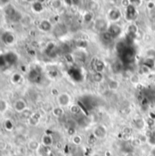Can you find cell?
Returning a JSON list of instances; mask_svg holds the SVG:
<instances>
[{
    "mask_svg": "<svg viewBox=\"0 0 155 156\" xmlns=\"http://www.w3.org/2000/svg\"><path fill=\"white\" fill-rule=\"evenodd\" d=\"M120 56L124 64H130L135 58V51L132 46H126L125 48L120 53Z\"/></svg>",
    "mask_w": 155,
    "mask_h": 156,
    "instance_id": "cell-1",
    "label": "cell"
},
{
    "mask_svg": "<svg viewBox=\"0 0 155 156\" xmlns=\"http://www.w3.org/2000/svg\"><path fill=\"white\" fill-rule=\"evenodd\" d=\"M84 107L87 110H92L95 106V100L93 98H91L90 96H86L81 100Z\"/></svg>",
    "mask_w": 155,
    "mask_h": 156,
    "instance_id": "cell-2",
    "label": "cell"
},
{
    "mask_svg": "<svg viewBox=\"0 0 155 156\" xmlns=\"http://www.w3.org/2000/svg\"><path fill=\"white\" fill-rule=\"evenodd\" d=\"M108 33H109V34L111 36V37L114 39V38H116L117 37H119V36L121 35V33H122V28H121L119 26H117V25H112V26H111V27H109Z\"/></svg>",
    "mask_w": 155,
    "mask_h": 156,
    "instance_id": "cell-3",
    "label": "cell"
},
{
    "mask_svg": "<svg viewBox=\"0 0 155 156\" xmlns=\"http://www.w3.org/2000/svg\"><path fill=\"white\" fill-rule=\"evenodd\" d=\"M1 38H2V41L4 43L7 44V45H11V44H13L15 42V37H14V35L11 32H8V31L4 32L3 35H2V37H1Z\"/></svg>",
    "mask_w": 155,
    "mask_h": 156,
    "instance_id": "cell-4",
    "label": "cell"
},
{
    "mask_svg": "<svg viewBox=\"0 0 155 156\" xmlns=\"http://www.w3.org/2000/svg\"><path fill=\"white\" fill-rule=\"evenodd\" d=\"M40 78H41V75H40V71L37 70V69H31L29 74H28V79L30 81L32 82H39L40 80Z\"/></svg>",
    "mask_w": 155,
    "mask_h": 156,
    "instance_id": "cell-5",
    "label": "cell"
},
{
    "mask_svg": "<svg viewBox=\"0 0 155 156\" xmlns=\"http://www.w3.org/2000/svg\"><path fill=\"white\" fill-rule=\"evenodd\" d=\"M67 33V27L64 24H58L54 28V34L57 37L63 36Z\"/></svg>",
    "mask_w": 155,
    "mask_h": 156,
    "instance_id": "cell-6",
    "label": "cell"
},
{
    "mask_svg": "<svg viewBox=\"0 0 155 156\" xmlns=\"http://www.w3.org/2000/svg\"><path fill=\"white\" fill-rule=\"evenodd\" d=\"M137 16V12L135 7L132 5H130L127 6V12H126V18L128 20H133Z\"/></svg>",
    "mask_w": 155,
    "mask_h": 156,
    "instance_id": "cell-7",
    "label": "cell"
},
{
    "mask_svg": "<svg viewBox=\"0 0 155 156\" xmlns=\"http://www.w3.org/2000/svg\"><path fill=\"white\" fill-rule=\"evenodd\" d=\"M5 63H9V64H15L17 61V56L16 54L13 53V52H8L5 55H4Z\"/></svg>",
    "mask_w": 155,
    "mask_h": 156,
    "instance_id": "cell-8",
    "label": "cell"
},
{
    "mask_svg": "<svg viewBox=\"0 0 155 156\" xmlns=\"http://www.w3.org/2000/svg\"><path fill=\"white\" fill-rule=\"evenodd\" d=\"M95 28L103 33V31L107 28V22L103 19H97L95 21Z\"/></svg>",
    "mask_w": 155,
    "mask_h": 156,
    "instance_id": "cell-9",
    "label": "cell"
},
{
    "mask_svg": "<svg viewBox=\"0 0 155 156\" xmlns=\"http://www.w3.org/2000/svg\"><path fill=\"white\" fill-rule=\"evenodd\" d=\"M26 108V104L23 100H17L15 102V110L18 112H24Z\"/></svg>",
    "mask_w": 155,
    "mask_h": 156,
    "instance_id": "cell-10",
    "label": "cell"
},
{
    "mask_svg": "<svg viewBox=\"0 0 155 156\" xmlns=\"http://www.w3.org/2000/svg\"><path fill=\"white\" fill-rule=\"evenodd\" d=\"M109 16H110L111 20L117 21V20H120V18L122 16V14H121V11L120 10H118V9H112V10L110 11Z\"/></svg>",
    "mask_w": 155,
    "mask_h": 156,
    "instance_id": "cell-11",
    "label": "cell"
},
{
    "mask_svg": "<svg viewBox=\"0 0 155 156\" xmlns=\"http://www.w3.org/2000/svg\"><path fill=\"white\" fill-rule=\"evenodd\" d=\"M39 28L45 32H48L49 31L51 28H52V26H51V23L48 21V20H42L39 24Z\"/></svg>",
    "mask_w": 155,
    "mask_h": 156,
    "instance_id": "cell-12",
    "label": "cell"
},
{
    "mask_svg": "<svg viewBox=\"0 0 155 156\" xmlns=\"http://www.w3.org/2000/svg\"><path fill=\"white\" fill-rule=\"evenodd\" d=\"M46 53L49 57H55L57 55V48L53 44H49L46 48Z\"/></svg>",
    "mask_w": 155,
    "mask_h": 156,
    "instance_id": "cell-13",
    "label": "cell"
},
{
    "mask_svg": "<svg viewBox=\"0 0 155 156\" xmlns=\"http://www.w3.org/2000/svg\"><path fill=\"white\" fill-rule=\"evenodd\" d=\"M69 102V97L67 94H61L58 97V103L60 106H67Z\"/></svg>",
    "mask_w": 155,
    "mask_h": 156,
    "instance_id": "cell-14",
    "label": "cell"
},
{
    "mask_svg": "<svg viewBox=\"0 0 155 156\" xmlns=\"http://www.w3.org/2000/svg\"><path fill=\"white\" fill-rule=\"evenodd\" d=\"M123 69H124V63L122 61H116L112 66V69L114 70V72H121L123 70Z\"/></svg>",
    "mask_w": 155,
    "mask_h": 156,
    "instance_id": "cell-15",
    "label": "cell"
},
{
    "mask_svg": "<svg viewBox=\"0 0 155 156\" xmlns=\"http://www.w3.org/2000/svg\"><path fill=\"white\" fill-rule=\"evenodd\" d=\"M100 38H101L102 42H103V43H105V44H109V43H111V40L113 39V38L111 37V36L108 33V31H107V32H103V33H101V35H100Z\"/></svg>",
    "mask_w": 155,
    "mask_h": 156,
    "instance_id": "cell-16",
    "label": "cell"
},
{
    "mask_svg": "<svg viewBox=\"0 0 155 156\" xmlns=\"http://www.w3.org/2000/svg\"><path fill=\"white\" fill-rule=\"evenodd\" d=\"M105 134H106V131H105V129H104L103 127H101V126L98 127V128L95 130V132H94L95 137H98V138H102V137L105 136Z\"/></svg>",
    "mask_w": 155,
    "mask_h": 156,
    "instance_id": "cell-17",
    "label": "cell"
},
{
    "mask_svg": "<svg viewBox=\"0 0 155 156\" xmlns=\"http://www.w3.org/2000/svg\"><path fill=\"white\" fill-rule=\"evenodd\" d=\"M143 65H144V67H146L148 69H153L155 66L154 58H147L143 61Z\"/></svg>",
    "mask_w": 155,
    "mask_h": 156,
    "instance_id": "cell-18",
    "label": "cell"
},
{
    "mask_svg": "<svg viewBox=\"0 0 155 156\" xmlns=\"http://www.w3.org/2000/svg\"><path fill=\"white\" fill-rule=\"evenodd\" d=\"M94 69L96 70V72H101L104 69V63L100 60L96 59V62L94 63Z\"/></svg>",
    "mask_w": 155,
    "mask_h": 156,
    "instance_id": "cell-19",
    "label": "cell"
},
{
    "mask_svg": "<svg viewBox=\"0 0 155 156\" xmlns=\"http://www.w3.org/2000/svg\"><path fill=\"white\" fill-rule=\"evenodd\" d=\"M32 9L36 12V13H40L43 10V5L40 2H35L32 5Z\"/></svg>",
    "mask_w": 155,
    "mask_h": 156,
    "instance_id": "cell-20",
    "label": "cell"
},
{
    "mask_svg": "<svg viewBox=\"0 0 155 156\" xmlns=\"http://www.w3.org/2000/svg\"><path fill=\"white\" fill-rule=\"evenodd\" d=\"M52 138H51V136H49V135H44L43 136V138H42V143H43V144L45 145V146H49V145H51L52 144Z\"/></svg>",
    "mask_w": 155,
    "mask_h": 156,
    "instance_id": "cell-21",
    "label": "cell"
},
{
    "mask_svg": "<svg viewBox=\"0 0 155 156\" xmlns=\"http://www.w3.org/2000/svg\"><path fill=\"white\" fill-rule=\"evenodd\" d=\"M78 122H79V125H81V126H86L88 123H89V121H88V119H87V117H85V116H79V118H78Z\"/></svg>",
    "mask_w": 155,
    "mask_h": 156,
    "instance_id": "cell-22",
    "label": "cell"
},
{
    "mask_svg": "<svg viewBox=\"0 0 155 156\" xmlns=\"http://www.w3.org/2000/svg\"><path fill=\"white\" fill-rule=\"evenodd\" d=\"M20 80H21V75L20 74H18V73H15L13 76H12V79H11V81L13 82V83H18L19 81H20Z\"/></svg>",
    "mask_w": 155,
    "mask_h": 156,
    "instance_id": "cell-23",
    "label": "cell"
},
{
    "mask_svg": "<svg viewBox=\"0 0 155 156\" xmlns=\"http://www.w3.org/2000/svg\"><path fill=\"white\" fill-rule=\"evenodd\" d=\"M137 31H138V28H137V27L136 26H134V25H132V26H130V27H129V34H131V35H136V33H137Z\"/></svg>",
    "mask_w": 155,
    "mask_h": 156,
    "instance_id": "cell-24",
    "label": "cell"
},
{
    "mask_svg": "<svg viewBox=\"0 0 155 156\" xmlns=\"http://www.w3.org/2000/svg\"><path fill=\"white\" fill-rule=\"evenodd\" d=\"M118 86H119V83L115 80H111L109 83V88L111 90H116V89H118Z\"/></svg>",
    "mask_w": 155,
    "mask_h": 156,
    "instance_id": "cell-25",
    "label": "cell"
},
{
    "mask_svg": "<svg viewBox=\"0 0 155 156\" xmlns=\"http://www.w3.org/2000/svg\"><path fill=\"white\" fill-rule=\"evenodd\" d=\"M4 126H5V128L7 131H10V130L13 129V123H12V122L9 121V120H6V121L5 122Z\"/></svg>",
    "mask_w": 155,
    "mask_h": 156,
    "instance_id": "cell-26",
    "label": "cell"
},
{
    "mask_svg": "<svg viewBox=\"0 0 155 156\" xmlns=\"http://www.w3.org/2000/svg\"><path fill=\"white\" fill-rule=\"evenodd\" d=\"M28 147L31 149V150H37L38 148V144L37 142L36 141H31L29 144H28Z\"/></svg>",
    "mask_w": 155,
    "mask_h": 156,
    "instance_id": "cell-27",
    "label": "cell"
},
{
    "mask_svg": "<svg viewBox=\"0 0 155 156\" xmlns=\"http://www.w3.org/2000/svg\"><path fill=\"white\" fill-rule=\"evenodd\" d=\"M53 113H54L55 116H61V115L63 114V110H62L60 107H58V108L54 109Z\"/></svg>",
    "mask_w": 155,
    "mask_h": 156,
    "instance_id": "cell-28",
    "label": "cell"
},
{
    "mask_svg": "<svg viewBox=\"0 0 155 156\" xmlns=\"http://www.w3.org/2000/svg\"><path fill=\"white\" fill-rule=\"evenodd\" d=\"M79 111H80V108L77 105L72 106L70 108V112H72V114H79Z\"/></svg>",
    "mask_w": 155,
    "mask_h": 156,
    "instance_id": "cell-29",
    "label": "cell"
},
{
    "mask_svg": "<svg viewBox=\"0 0 155 156\" xmlns=\"http://www.w3.org/2000/svg\"><path fill=\"white\" fill-rule=\"evenodd\" d=\"M6 109V102L5 101L0 100V112H3Z\"/></svg>",
    "mask_w": 155,
    "mask_h": 156,
    "instance_id": "cell-30",
    "label": "cell"
},
{
    "mask_svg": "<svg viewBox=\"0 0 155 156\" xmlns=\"http://www.w3.org/2000/svg\"><path fill=\"white\" fill-rule=\"evenodd\" d=\"M92 18H93V15H92L90 12H88V13L85 15V16H84V19H85L86 22H90Z\"/></svg>",
    "mask_w": 155,
    "mask_h": 156,
    "instance_id": "cell-31",
    "label": "cell"
},
{
    "mask_svg": "<svg viewBox=\"0 0 155 156\" xmlns=\"http://www.w3.org/2000/svg\"><path fill=\"white\" fill-rule=\"evenodd\" d=\"M94 80H96V81H100L101 80H102V75H101V73H100V72H96L95 74H94Z\"/></svg>",
    "mask_w": 155,
    "mask_h": 156,
    "instance_id": "cell-32",
    "label": "cell"
},
{
    "mask_svg": "<svg viewBox=\"0 0 155 156\" xmlns=\"http://www.w3.org/2000/svg\"><path fill=\"white\" fill-rule=\"evenodd\" d=\"M77 46L79 48H86L87 47V42L85 40H79L77 43Z\"/></svg>",
    "mask_w": 155,
    "mask_h": 156,
    "instance_id": "cell-33",
    "label": "cell"
},
{
    "mask_svg": "<svg viewBox=\"0 0 155 156\" xmlns=\"http://www.w3.org/2000/svg\"><path fill=\"white\" fill-rule=\"evenodd\" d=\"M73 143L76 144H79L81 143V138L79 136H74L73 138Z\"/></svg>",
    "mask_w": 155,
    "mask_h": 156,
    "instance_id": "cell-34",
    "label": "cell"
},
{
    "mask_svg": "<svg viewBox=\"0 0 155 156\" xmlns=\"http://www.w3.org/2000/svg\"><path fill=\"white\" fill-rule=\"evenodd\" d=\"M135 123L137 124V127H140V128H143L144 125V122L143 120H138L137 122H135Z\"/></svg>",
    "mask_w": 155,
    "mask_h": 156,
    "instance_id": "cell-35",
    "label": "cell"
},
{
    "mask_svg": "<svg viewBox=\"0 0 155 156\" xmlns=\"http://www.w3.org/2000/svg\"><path fill=\"white\" fill-rule=\"evenodd\" d=\"M150 143L153 144H155V132H153L152 133V135L150 136Z\"/></svg>",
    "mask_w": 155,
    "mask_h": 156,
    "instance_id": "cell-36",
    "label": "cell"
},
{
    "mask_svg": "<svg viewBox=\"0 0 155 156\" xmlns=\"http://www.w3.org/2000/svg\"><path fill=\"white\" fill-rule=\"evenodd\" d=\"M68 133H69V135H74V133H75V129H74V127H69V128L68 129Z\"/></svg>",
    "mask_w": 155,
    "mask_h": 156,
    "instance_id": "cell-37",
    "label": "cell"
},
{
    "mask_svg": "<svg viewBox=\"0 0 155 156\" xmlns=\"http://www.w3.org/2000/svg\"><path fill=\"white\" fill-rule=\"evenodd\" d=\"M5 146H6L5 143L3 142V141H0V150H5Z\"/></svg>",
    "mask_w": 155,
    "mask_h": 156,
    "instance_id": "cell-38",
    "label": "cell"
},
{
    "mask_svg": "<svg viewBox=\"0 0 155 156\" xmlns=\"http://www.w3.org/2000/svg\"><path fill=\"white\" fill-rule=\"evenodd\" d=\"M10 3V1H0V6H7L8 5L7 4H9Z\"/></svg>",
    "mask_w": 155,
    "mask_h": 156,
    "instance_id": "cell-39",
    "label": "cell"
},
{
    "mask_svg": "<svg viewBox=\"0 0 155 156\" xmlns=\"http://www.w3.org/2000/svg\"><path fill=\"white\" fill-rule=\"evenodd\" d=\"M139 81V79H138V77L137 76H132V82H133V83H137Z\"/></svg>",
    "mask_w": 155,
    "mask_h": 156,
    "instance_id": "cell-40",
    "label": "cell"
},
{
    "mask_svg": "<svg viewBox=\"0 0 155 156\" xmlns=\"http://www.w3.org/2000/svg\"><path fill=\"white\" fill-rule=\"evenodd\" d=\"M5 64V58L4 56H0V66Z\"/></svg>",
    "mask_w": 155,
    "mask_h": 156,
    "instance_id": "cell-41",
    "label": "cell"
},
{
    "mask_svg": "<svg viewBox=\"0 0 155 156\" xmlns=\"http://www.w3.org/2000/svg\"><path fill=\"white\" fill-rule=\"evenodd\" d=\"M148 7H149V8H154V3H153V2L149 3V5H148Z\"/></svg>",
    "mask_w": 155,
    "mask_h": 156,
    "instance_id": "cell-42",
    "label": "cell"
},
{
    "mask_svg": "<svg viewBox=\"0 0 155 156\" xmlns=\"http://www.w3.org/2000/svg\"><path fill=\"white\" fill-rule=\"evenodd\" d=\"M52 91H53V94H58V90H53Z\"/></svg>",
    "mask_w": 155,
    "mask_h": 156,
    "instance_id": "cell-43",
    "label": "cell"
}]
</instances>
